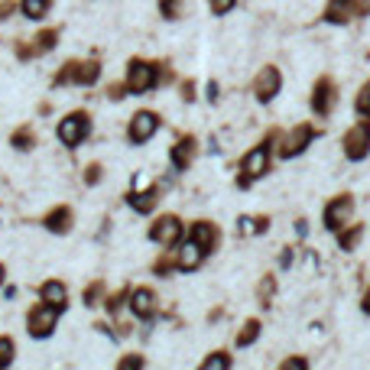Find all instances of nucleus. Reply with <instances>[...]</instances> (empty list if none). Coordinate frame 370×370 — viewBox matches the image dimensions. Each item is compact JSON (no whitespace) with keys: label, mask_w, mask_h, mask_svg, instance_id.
Instances as JSON below:
<instances>
[{"label":"nucleus","mask_w":370,"mask_h":370,"mask_svg":"<svg viewBox=\"0 0 370 370\" xmlns=\"http://www.w3.org/2000/svg\"><path fill=\"white\" fill-rule=\"evenodd\" d=\"M318 137V130H315L312 123H299V127H293L289 133H279L273 130L270 133V150L279 153V160H293V156H299V153H305V146Z\"/></svg>","instance_id":"1"},{"label":"nucleus","mask_w":370,"mask_h":370,"mask_svg":"<svg viewBox=\"0 0 370 370\" xmlns=\"http://www.w3.org/2000/svg\"><path fill=\"white\" fill-rule=\"evenodd\" d=\"M270 153H273L270 150V143H260V146H254V150L240 160V179H238L240 189H247L254 179H260V176L270 172Z\"/></svg>","instance_id":"2"},{"label":"nucleus","mask_w":370,"mask_h":370,"mask_svg":"<svg viewBox=\"0 0 370 370\" xmlns=\"http://www.w3.org/2000/svg\"><path fill=\"white\" fill-rule=\"evenodd\" d=\"M341 146H344V156H348V160H354V162L367 156V153H370V121H367V117H364V121H357L351 130L344 133Z\"/></svg>","instance_id":"3"},{"label":"nucleus","mask_w":370,"mask_h":370,"mask_svg":"<svg viewBox=\"0 0 370 370\" xmlns=\"http://www.w3.org/2000/svg\"><path fill=\"white\" fill-rule=\"evenodd\" d=\"M98 75H101L98 62H68L56 75V85H95Z\"/></svg>","instance_id":"4"},{"label":"nucleus","mask_w":370,"mask_h":370,"mask_svg":"<svg viewBox=\"0 0 370 370\" xmlns=\"http://www.w3.org/2000/svg\"><path fill=\"white\" fill-rule=\"evenodd\" d=\"M156 82H160V68L150 65V62H140V59H133V62H130V72H127V91H133V95H143V91L156 88Z\"/></svg>","instance_id":"5"},{"label":"nucleus","mask_w":370,"mask_h":370,"mask_svg":"<svg viewBox=\"0 0 370 370\" xmlns=\"http://www.w3.org/2000/svg\"><path fill=\"white\" fill-rule=\"evenodd\" d=\"M279 88H283V75H279V68L273 65H263L260 72H256L254 78V95L260 105H270L276 95H279Z\"/></svg>","instance_id":"6"},{"label":"nucleus","mask_w":370,"mask_h":370,"mask_svg":"<svg viewBox=\"0 0 370 370\" xmlns=\"http://www.w3.org/2000/svg\"><path fill=\"white\" fill-rule=\"evenodd\" d=\"M351 215H354V199L351 195H338V199H332L325 205V228L332 234H338L351 221Z\"/></svg>","instance_id":"7"},{"label":"nucleus","mask_w":370,"mask_h":370,"mask_svg":"<svg viewBox=\"0 0 370 370\" xmlns=\"http://www.w3.org/2000/svg\"><path fill=\"white\" fill-rule=\"evenodd\" d=\"M334 105H338V85L328 75H322L312 88V111L318 117H328L334 111Z\"/></svg>","instance_id":"8"},{"label":"nucleus","mask_w":370,"mask_h":370,"mask_svg":"<svg viewBox=\"0 0 370 370\" xmlns=\"http://www.w3.org/2000/svg\"><path fill=\"white\" fill-rule=\"evenodd\" d=\"M59 312H62V309H56V305H49V302L36 305V309L29 312V334H33V338H49L59 322Z\"/></svg>","instance_id":"9"},{"label":"nucleus","mask_w":370,"mask_h":370,"mask_svg":"<svg viewBox=\"0 0 370 370\" xmlns=\"http://www.w3.org/2000/svg\"><path fill=\"white\" fill-rule=\"evenodd\" d=\"M179 238H182V221L176 218V215H166V218H160L150 228V240H156V244H162V247H176Z\"/></svg>","instance_id":"10"},{"label":"nucleus","mask_w":370,"mask_h":370,"mask_svg":"<svg viewBox=\"0 0 370 370\" xmlns=\"http://www.w3.org/2000/svg\"><path fill=\"white\" fill-rule=\"evenodd\" d=\"M88 130H91L88 117L85 114H72V117H65V121L59 123V140L65 143V146H78V143L88 137Z\"/></svg>","instance_id":"11"},{"label":"nucleus","mask_w":370,"mask_h":370,"mask_svg":"<svg viewBox=\"0 0 370 370\" xmlns=\"http://www.w3.org/2000/svg\"><path fill=\"white\" fill-rule=\"evenodd\" d=\"M156 130H160V117L153 114V111H140L130 121V143H146Z\"/></svg>","instance_id":"12"},{"label":"nucleus","mask_w":370,"mask_h":370,"mask_svg":"<svg viewBox=\"0 0 370 370\" xmlns=\"http://www.w3.org/2000/svg\"><path fill=\"white\" fill-rule=\"evenodd\" d=\"M201 260H205V250H201L195 240L189 238V244H182L179 250H176V270H182V273H192V270H199Z\"/></svg>","instance_id":"13"},{"label":"nucleus","mask_w":370,"mask_h":370,"mask_svg":"<svg viewBox=\"0 0 370 370\" xmlns=\"http://www.w3.org/2000/svg\"><path fill=\"white\" fill-rule=\"evenodd\" d=\"M189 238L195 240V244H199L205 254H211V250L218 247V228H215L211 221H195V224H192V234H189Z\"/></svg>","instance_id":"14"},{"label":"nucleus","mask_w":370,"mask_h":370,"mask_svg":"<svg viewBox=\"0 0 370 370\" xmlns=\"http://www.w3.org/2000/svg\"><path fill=\"white\" fill-rule=\"evenodd\" d=\"M195 153H199V143L192 140V137H182V140L172 146L169 160H172V166H176V169H189L192 160H195Z\"/></svg>","instance_id":"15"},{"label":"nucleus","mask_w":370,"mask_h":370,"mask_svg":"<svg viewBox=\"0 0 370 370\" xmlns=\"http://www.w3.org/2000/svg\"><path fill=\"white\" fill-rule=\"evenodd\" d=\"M130 309L137 318H153L156 315V295H153V289H133Z\"/></svg>","instance_id":"16"},{"label":"nucleus","mask_w":370,"mask_h":370,"mask_svg":"<svg viewBox=\"0 0 370 370\" xmlns=\"http://www.w3.org/2000/svg\"><path fill=\"white\" fill-rule=\"evenodd\" d=\"M351 17H354V0H328V7H325V23L344 26Z\"/></svg>","instance_id":"17"},{"label":"nucleus","mask_w":370,"mask_h":370,"mask_svg":"<svg viewBox=\"0 0 370 370\" xmlns=\"http://www.w3.org/2000/svg\"><path fill=\"white\" fill-rule=\"evenodd\" d=\"M127 201H130L133 211H140V215H150L153 208H156V201H160V195H156V189H146V192H130L127 195Z\"/></svg>","instance_id":"18"},{"label":"nucleus","mask_w":370,"mask_h":370,"mask_svg":"<svg viewBox=\"0 0 370 370\" xmlns=\"http://www.w3.org/2000/svg\"><path fill=\"white\" fill-rule=\"evenodd\" d=\"M46 228L52 231V234H65L68 228H72V208H56V211H49L46 215Z\"/></svg>","instance_id":"19"},{"label":"nucleus","mask_w":370,"mask_h":370,"mask_svg":"<svg viewBox=\"0 0 370 370\" xmlns=\"http://www.w3.org/2000/svg\"><path fill=\"white\" fill-rule=\"evenodd\" d=\"M361 238H364L361 224H344V228L338 231V244H341V250H354V247L361 244Z\"/></svg>","instance_id":"20"},{"label":"nucleus","mask_w":370,"mask_h":370,"mask_svg":"<svg viewBox=\"0 0 370 370\" xmlns=\"http://www.w3.org/2000/svg\"><path fill=\"white\" fill-rule=\"evenodd\" d=\"M65 286L62 283H56V279H52V283H46L43 286V302H49V305H56V309H65Z\"/></svg>","instance_id":"21"},{"label":"nucleus","mask_w":370,"mask_h":370,"mask_svg":"<svg viewBox=\"0 0 370 370\" xmlns=\"http://www.w3.org/2000/svg\"><path fill=\"white\" fill-rule=\"evenodd\" d=\"M56 39H59L56 29H46V33H39V36H36V46H33V49H20V56H33V52H49V49L56 46Z\"/></svg>","instance_id":"22"},{"label":"nucleus","mask_w":370,"mask_h":370,"mask_svg":"<svg viewBox=\"0 0 370 370\" xmlns=\"http://www.w3.org/2000/svg\"><path fill=\"white\" fill-rule=\"evenodd\" d=\"M256 338H260V322L250 318V322H244V328L238 332V348H250Z\"/></svg>","instance_id":"23"},{"label":"nucleus","mask_w":370,"mask_h":370,"mask_svg":"<svg viewBox=\"0 0 370 370\" xmlns=\"http://www.w3.org/2000/svg\"><path fill=\"white\" fill-rule=\"evenodd\" d=\"M20 10H23L29 20H43L49 13V0H23Z\"/></svg>","instance_id":"24"},{"label":"nucleus","mask_w":370,"mask_h":370,"mask_svg":"<svg viewBox=\"0 0 370 370\" xmlns=\"http://www.w3.org/2000/svg\"><path fill=\"white\" fill-rule=\"evenodd\" d=\"M201 367H205V370H228L231 367V354L215 351L211 357H205V361H201Z\"/></svg>","instance_id":"25"},{"label":"nucleus","mask_w":370,"mask_h":370,"mask_svg":"<svg viewBox=\"0 0 370 370\" xmlns=\"http://www.w3.org/2000/svg\"><path fill=\"white\" fill-rule=\"evenodd\" d=\"M354 111L370 121V82L361 88V91H357V98H354Z\"/></svg>","instance_id":"26"},{"label":"nucleus","mask_w":370,"mask_h":370,"mask_svg":"<svg viewBox=\"0 0 370 370\" xmlns=\"http://www.w3.org/2000/svg\"><path fill=\"white\" fill-rule=\"evenodd\" d=\"M13 146H17V150H29V146H36L33 130H29V127H20V130L13 133Z\"/></svg>","instance_id":"27"},{"label":"nucleus","mask_w":370,"mask_h":370,"mask_svg":"<svg viewBox=\"0 0 370 370\" xmlns=\"http://www.w3.org/2000/svg\"><path fill=\"white\" fill-rule=\"evenodd\" d=\"M273 293H276V279L273 276H263V283H260V305H273Z\"/></svg>","instance_id":"28"},{"label":"nucleus","mask_w":370,"mask_h":370,"mask_svg":"<svg viewBox=\"0 0 370 370\" xmlns=\"http://www.w3.org/2000/svg\"><path fill=\"white\" fill-rule=\"evenodd\" d=\"M160 13L166 20H176L182 13V0H160Z\"/></svg>","instance_id":"29"},{"label":"nucleus","mask_w":370,"mask_h":370,"mask_svg":"<svg viewBox=\"0 0 370 370\" xmlns=\"http://www.w3.org/2000/svg\"><path fill=\"white\" fill-rule=\"evenodd\" d=\"M10 361H13V341L0 338V367H10Z\"/></svg>","instance_id":"30"},{"label":"nucleus","mask_w":370,"mask_h":370,"mask_svg":"<svg viewBox=\"0 0 370 370\" xmlns=\"http://www.w3.org/2000/svg\"><path fill=\"white\" fill-rule=\"evenodd\" d=\"M101 293H105V286H101V283H91V286L85 289V305H98Z\"/></svg>","instance_id":"31"},{"label":"nucleus","mask_w":370,"mask_h":370,"mask_svg":"<svg viewBox=\"0 0 370 370\" xmlns=\"http://www.w3.org/2000/svg\"><path fill=\"white\" fill-rule=\"evenodd\" d=\"M121 370H137V367H143V357L140 354H130V357H121V364H117Z\"/></svg>","instance_id":"32"},{"label":"nucleus","mask_w":370,"mask_h":370,"mask_svg":"<svg viewBox=\"0 0 370 370\" xmlns=\"http://www.w3.org/2000/svg\"><path fill=\"white\" fill-rule=\"evenodd\" d=\"M279 367H283V370H305V367H309V361H305V357H286Z\"/></svg>","instance_id":"33"},{"label":"nucleus","mask_w":370,"mask_h":370,"mask_svg":"<svg viewBox=\"0 0 370 370\" xmlns=\"http://www.w3.org/2000/svg\"><path fill=\"white\" fill-rule=\"evenodd\" d=\"M127 289H121V293H114L111 295V299H107V309H111V312H121V305H123V299H127Z\"/></svg>","instance_id":"34"},{"label":"nucleus","mask_w":370,"mask_h":370,"mask_svg":"<svg viewBox=\"0 0 370 370\" xmlns=\"http://www.w3.org/2000/svg\"><path fill=\"white\" fill-rule=\"evenodd\" d=\"M208 3H211V10H215L218 17H224V13L234 7V0H208Z\"/></svg>","instance_id":"35"},{"label":"nucleus","mask_w":370,"mask_h":370,"mask_svg":"<svg viewBox=\"0 0 370 370\" xmlns=\"http://www.w3.org/2000/svg\"><path fill=\"white\" fill-rule=\"evenodd\" d=\"M354 17H370V0H354Z\"/></svg>","instance_id":"36"},{"label":"nucleus","mask_w":370,"mask_h":370,"mask_svg":"<svg viewBox=\"0 0 370 370\" xmlns=\"http://www.w3.org/2000/svg\"><path fill=\"white\" fill-rule=\"evenodd\" d=\"M266 231H270V218H266V215L254 218V234H266Z\"/></svg>","instance_id":"37"},{"label":"nucleus","mask_w":370,"mask_h":370,"mask_svg":"<svg viewBox=\"0 0 370 370\" xmlns=\"http://www.w3.org/2000/svg\"><path fill=\"white\" fill-rule=\"evenodd\" d=\"M98 179H101V166H88V169H85V182H88V185H95Z\"/></svg>","instance_id":"38"},{"label":"nucleus","mask_w":370,"mask_h":370,"mask_svg":"<svg viewBox=\"0 0 370 370\" xmlns=\"http://www.w3.org/2000/svg\"><path fill=\"white\" fill-rule=\"evenodd\" d=\"M172 266H176V256H172V260H169V256H162L160 263H156V273H169Z\"/></svg>","instance_id":"39"},{"label":"nucleus","mask_w":370,"mask_h":370,"mask_svg":"<svg viewBox=\"0 0 370 370\" xmlns=\"http://www.w3.org/2000/svg\"><path fill=\"white\" fill-rule=\"evenodd\" d=\"M107 95L114 98V101H121V98H127V85H111V91Z\"/></svg>","instance_id":"40"},{"label":"nucleus","mask_w":370,"mask_h":370,"mask_svg":"<svg viewBox=\"0 0 370 370\" xmlns=\"http://www.w3.org/2000/svg\"><path fill=\"white\" fill-rule=\"evenodd\" d=\"M182 98H185V101H192V98H195V85H192V82H185V85H182Z\"/></svg>","instance_id":"41"},{"label":"nucleus","mask_w":370,"mask_h":370,"mask_svg":"<svg viewBox=\"0 0 370 370\" xmlns=\"http://www.w3.org/2000/svg\"><path fill=\"white\" fill-rule=\"evenodd\" d=\"M295 234H309V221H302V218L295 221Z\"/></svg>","instance_id":"42"},{"label":"nucleus","mask_w":370,"mask_h":370,"mask_svg":"<svg viewBox=\"0 0 370 370\" xmlns=\"http://www.w3.org/2000/svg\"><path fill=\"white\" fill-rule=\"evenodd\" d=\"M208 101H218V85H215V82L208 85Z\"/></svg>","instance_id":"43"},{"label":"nucleus","mask_w":370,"mask_h":370,"mask_svg":"<svg viewBox=\"0 0 370 370\" xmlns=\"http://www.w3.org/2000/svg\"><path fill=\"white\" fill-rule=\"evenodd\" d=\"M361 309L370 315V289H367V293H364V299H361Z\"/></svg>","instance_id":"44"},{"label":"nucleus","mask_w":370,"mask_h":370,"mask_svg":"<svg viewBox=\"0 0 370 370\" xmlns=\"http://www.w3.org/2000/svg\"><path fill=\"white\" fill-rule=\"evenodd\" d=\"M0 283H3V266H0Z\"/></svg>","instance_id":"45"}]
</instances>
